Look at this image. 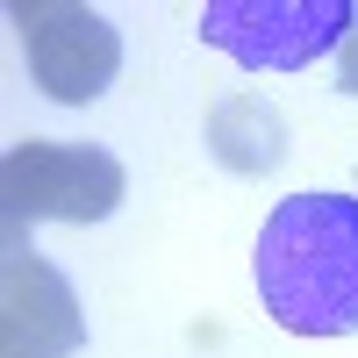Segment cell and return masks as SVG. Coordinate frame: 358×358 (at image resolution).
<instances>
[{
  "mask_svg": "<svg viewBox=\"0 0 358 358\" xmlns=\"http://www.w3.org/2000/svg\"><path fill=\"white\" fill-rule=\"evenodd\" d=\"M258 301L294 337L358 330V194H287L251 251Z\"/></svg>",
  "mask_w": 358,
  "mask_h": 358,
  "instance_id": "6da1fadb",
  "label": "cell"
},
{
  "mask_svg": "<svg viewBox=\"0 0 358 358\" xmlns=\"http://www.w3.org/2000/svg\"><path fill=\"white\" fill-rule=\"evenodd\" d=\"M358 22V0H208L201 43L236 57L244 72H301L337 57Z\"/></svg>",
  "mask_w": 358,
  "mask_h": 358,
  "instance_id": "7a4b0ae2",
  "label": "cell"
},
{
  "mask_svg": "<svg viewBox=\"0 0 358 358\" xmlns=\"http://www.w3.org/2000/svg\"><path fill=\"white\" fill-rule=\"evenodd\" d=\"M129 194V172L94 143H15L0 165V201L8 229L22 222H101Z\"/></svg>",
  "mask_w": 358,
  "mask_h": 358,
  "instance_id": "3957f363",
  "label": "cell"
},
{
  "mask_svg": "<svg viewBox=\"0 0 358 358\" xmlns=\"http://www.w3.org/2000/svg\"><path fill=\"white\" fill-rule=\"evenodd\" d=\"M15 36H22V57H29V79L65 108L101 101L108 79L122 72L115 22L101 8H79V0H15Z\"/></svg>",
  "mask_w": 358,
  "mask_h": 358,
  "instance_id": "277c9868",
  "label": "cell"
},
{
  "mask_svg": "<svg viewBox=\"0 0 358 358\" xmlns=\"http://www.w3.org/2000/svg\"><path fill=\"white\" fill-rule=\"evenodd\" d=\"M0 351L8 358H65L79 351V301L57 265L36 251H8V315H0Z\"/></svg>",
  "mask_w": 358,
  "mask_h": 358,
  "instance_id": "5b68a950",
  "label": "cell"
},
{
  "mask_svg": "<svg viewBox=\"0 0 358 358\" xmlns=\"http://www.w3.org/2000/svg\"><path fill=\"white\" fill-rule=\"evenodd\" d=\"M208 143H215V158L229 172H273L287 158V136H280V115L265 108L258 94H236L215 108V122H208Z\"/></svg>",
  "mask_w": 358,
  "mask_h": 358,
  "instance_id": "8992f818",
  "label": "cell"
},
{
  "mask_svg": "<svg viewBox=\"0 0 358 358\" xmlns=\"http://www.w3.org/2000/svg\"><path fill=\"white\" fill-rule=\"evenodd\" d=\"M337 86H344V94H358V22H351L344 50H337Z\"/></svg>",
  "mask_w": 358,
  "mask_h": 358,
  "instance_id": "52a82bcc",
  "label": "cell"
}]
</instances>
